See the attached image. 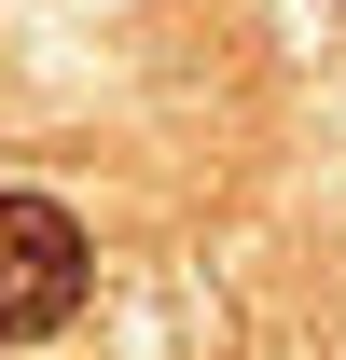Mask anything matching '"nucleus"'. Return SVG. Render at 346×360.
Listing matches in <instances>:
<instances>
[{"instance_id": "1", "label": "nucleus", "mask_w": 346, "mask_h": 360, "mask_svg": "<svg viewBox=\"0 0 346 360\" xmlns=\"http://www.w3.org/2000/svg\"><path fill=\"white\" fill-rule=\"evenodd\" d=\"M84 222L56 208V194H0V347H42V333H70L84 319Z\"/></svg>"}]
</instances>
